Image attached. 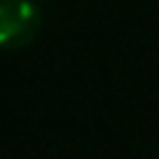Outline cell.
I'll return each mask as SVG.
<instances>
[{"label": "cell", "mask_w": 159, "mask_h": 159, "mask_svg": "<svg viewBox=\"0 0 159 159\" xmlns=\"http://www.w3.org/2000/svg\"><path fill=\"white\" fill-rule=\"evenodd\" d=\"M43 27L37 6L29 0H3L0 3V48H24L37 37Z\"/></svg>", "instance_id": "obj_1"}, {"label": "cell", "mask_w": 159, "mask_h": 159, "mask_svg": "<svg viewBox=\"0 0 159 159\" xmlns=\"http://www.w3.org/2000/svg\"><path fill=\"white\" fill-rule=\"evenodd\" d=\"M0 3H3V0H0Z\"/></svg>", "instance_id": "obj_2"}]
</instances>
